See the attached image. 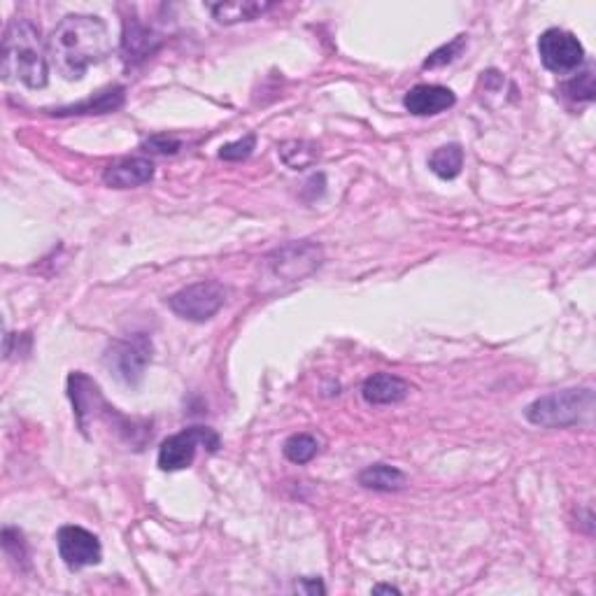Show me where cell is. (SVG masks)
Wrapping results in <instances>:
<instances>
[{"mask_svg": "<svg viewBox=\"0 0 596 596\" xmlns=\"http://www.w3.org/2000/svg\"><path fill=\"white\" fill-rule=\"evenodd\" d=\"M56 545H59V555L63 564L68 566L70 571L87 569V566H96L103 559V548L98 536L91 534V531L82 527H61L59 534H56Z\"/></svg>", "mask_w": 596, "mask_h": 596, "instance_id": "cell-9", "label": "cell"}, {"mask_svg": "<svg viewBox=\"0 0 596 596\" xmlns=\"http://www.w3.org/2000/svg\"><path fill=\"white\" fill-rule=\"evenodd\" d=\"M154 180V163L149 159H122L105 168L103 182L115 189L143 187Z\"/></svg>", "mask_w": 596, "mask_h": 596, "instance_id": "cell-12", "label": "cell"}, {"mask_svg": "<svg viewBox=\"0 0 596 596\" xmlns=\"http://www.w3.org/2000/svg\"><path fill=\"white\" fill-rule=\"evenodd\" d=\"M594 415V392L590 387L562 389V392L545 394L524 410V417L531 424L543 429H569L590 424Z\"/></svg>", "mask_w": 596, "mask_h": 596, "instance_id": "cell-3", "label": "cell"}, {"mask_svg": "<svg viewBox=\"0 0 596 596\" xmlns=\"http://www.w3.org/2000/svg\"><path fill=\"white\" fill-rule=\"evenodd\" d=\"M161 47V38L152 28L145 26L140 19H126L124 21V35H122V54L126 66H138L147 61L156 49Z\"/></svg>", "mask_w": 596, "mask_h": 596, "instance_id": "cell-11", "label": "cell"}, {"mask_svg": "<svg viewBox=\"0 0 596 596\" xmlns=\"http://www.w3.org/2000/svg\"><path fill=\"white\" fill-rule=\"evenodd\" d=\"M410 394V385L399 375L392 373H375L364 382L361 387V396L371 406H392V403H401Z\"/></svg>", "mask_w": 596, "mask_h": 596, "instance_id": "cell-13", "label": "cell"}, {"mask_svg": "<svg viewBox=\"0 0 596 596\" xmlns=\"http://www.w3.org/2000/svg\"><path fill=\"white\" fill-rule=\"evenodd\" d=\"M566 94L576 101H592L594 98V75L592 70H585L583 75H578L576 80L566 84Z\"/></svg>", "mask_w": 596, "mask_h": 596, "instance_id": "cell-22", "label": "cell"}, {"mask_svg": "<svg viewBox=\"0 0 596 596\" xmlns=\"http://www.w3.org/2000/svg\"><path fill=\"white\" fill-rule=\"evenodd\" d=\"M112 52L110 31L94 14H68L47 40V59L63 80H82L89 66L103 63Z\"/></svg>", "mask_w": 596, "mask_h": 596, "instance_id": "cell-1", "label": "cell"}, {"mask_svg": "<svg viewBox=\"0 0 596 596\" xmlns=\"http://www.w3.org/2000/svg\"><path fill=\"white\" fill-rule=\"evenodd\" d=\"M296 590L298 592H305V594H324L326 590H324V585L319 583L317 578H312V580H301V583L296 585Z\"/></svg>", "mask_w": 596, "mask_h": 596, "instance_id": "cell-24", "label": "cell"}, {"mask_svg": "<svg viewBox=\"0 0 596 596\" xmlns=\"http://www.w3.org/2000/svg\"><path fill=\"white\" fill-rule=\"evenodd\" d=\"M359 485L366 489H375V492H399L406 485V475L394 466L375 464L359 473Z\"/></svg>", "mask_w": 596, "mask_h": 596, "instance_id": "cell-16", "label": "cell"}, {"mask_svg": "<svg viewBox=\"0 0 596 596\" xmlns=\"http://www.w3.org/2000/svg\"><path fill=\"white\" fill-rule=\"evenodd\" d=\"M168 308L187 322H208L224 308L226 289L217 280H203L189 285L168 298Z\"/></svg>", "mask_w": 596, "mask_h": 596, "instance_id": "cell-4", "label": "cell"}, {"mask_svg": "<svg viewBox=\"0 0 596 596\" xmlns=\"http://www.w3.org/2000/svg\"><path fill=\"white\" fill-rule=\"evenodd\" d=\"M219 441L217 431L210 427H189L182 429L180 434L166 438L159 447V468L161 471H184L194 464L196 450L198 447H205L208 452H217Z\"/></svg>", "mask_w": 596, "mask_h": 596, "instance_id": "cell-5", "label": "cell"}, {"mask_svg": "<svg viewBox=\"0 0 596 596\" xmlns=\"http://www.w3.org/2000/svg\"><path fill=\"white\" fill-rule=\"evenodd\" d=\"M124 98H126V89L124 87H115V89L101 91V94H96V98L91 96L89 101H84V103H77V105H70V108L56 110L54 115H59V117H66V115H105V112H115V110L122 108Z\"/></svg>", "mask_w": 596, "mask_h": 596, "instance_id": "cell-14", "label": "cell"}, {"mask_svg": "<svg viewBox=\"0 0 596 596\" xmlns=\"http://www.w3.org/2000/svg\"><path fill=\"white\" fill-rule=\"evenodd\" d=\"M454 103H457V96L452 94V89L441 87V84H417L403 98L406 110L417 117L441 115V112L450 110Z\"/></svg>", "mask_w": 596, "mask_h": 596, "instance_id": "cell-10", "label": "cell"}, {"mask_svg": "<svg viewBox=\"0 0 596 596\" xmlns=\"http://www.w3.org/2000/svg\"><path fill=\"white\" fill-rule=\"evenodd\" d=\"M429 168L441 180H454L461 173V168H464V149H461V145L438 147L429 156Z\"/></svg>", "mask_w": 596, "mask_h": 596, "instance_id": "cell-17", "label": "cell"}, {"mask_svg": "<svg viewBox=\"0 0 596 596\" xmlns=\"http://www.w3.org/2000/svg\"><path fill=\"white\" fill-rule=\"evenodd\" d=\"M273 3H259V0H238V3H215L210 5L212 17H215L219 24H238V21H254L259 19L261 14L268 12Z\"/></svg>", "mask_w": 596, "mask_h": 596, "instance_id": "cell-15", "label": "cell"}, {"mask_svg": "<svg viewBox=\"0 0 596 596\" xmlns=\"http://www.w3.org/2000/svg\"><path fill=\"white\" fill-rule=\"evenodd\" d=\"M145 147L149 149V152H156V154H175L182 145H180V140H175V138L154 136V138L147 140Z\"/></svg>", "mask_w": 596, "mask_h": 596, "instance_id": "cell-23", "label": "cell"}, {"mask_svg": "<svg viewBox=\"0 0 596 596\" xmlns=\"http://www.w3.org/2000/svg\"><path fill=\"white\" fill-rule=\"evenodd\" d=\"M3 77L17 80L28 89L47 87L49 59L42 47L40 28L28 19H14L3 35Z\"/></svg>", "mask_w": 596, "mask_h": 596, "instance_id": "cell-2", "label": "cell"}, {"mask_svg": "<svg viewBox=\"0 0 596 596\" xmlns=\"http://www.w3.org/2000/svg\"><path fill=\"white\" fill-rule=\"evenodd\" d=\"M257 147V136L250 133V136H245L243 140H236V143H229L219 149V159L224 161H243L247 156L252 154V149Z\"/></svg>", "mask_w": 596, "mask_h": 596, "instance_id": "cell-21", "label": "cell"}, {"mask_svg": "<svg viewBox=\"0 0 596 596\" xmlns=\"http://www.w3.org/2000/svg\"><path fill=\"white\" fill-rule=\"evenodd\" d=\"M464 47H466V35H457L452 42H447V45H443L441 49H436V52L424 61V68H441L445 63H452L461 52H464Z\"/></svg>", "mask_w": 596, "mask_h": 596, "instance_id": "cell-20", "label": "cell"}, {"mask_svg": "<svg viewBox=\"0 0 596 596\" xmlns=\"http://www.w3.org/2000/svg\"><path fill=\"white\" fill-rule=\"evenodd\" d=\"M538 56L550 73L569 75L583 66L585 47L573 33L562 31V28H548L538 38Z\"/></svg>", "mask_w": 596, "mask_h": 596, "instance_id": "cell-7", "label": "cell"}, {"mask_svg": "<svg viewBox=\"0 0 596 596\" xmlns=\"http://www.w3.org/2000/svg\"><path fill=\"white\" fill-rule=\"evenodd\" d=\"M322 247L315 243H292L282 250H275L271 257H266V271L271 273L273 280L280 282H296L303 280L305 275L315 273L322 266Z\"/></svg>", "mask_w": 596, "mask_h": 596, "instance_id": "cell-6", "label": "cell"}, {"mask_svg": "<svg viewBox=\"0 0 596 596\" xmlns=\"http://www.w3.org/2000/svg\"><path fill=\"white\" fill-rule=\"evenodd\" d=\"M282 452H285V457L292 461V464L303 466L317 457L319 441L310 434H294L287 438L285 445H282Z\"/></svg>", "mask_w": 596, "mask_h": 596, "instance_id": "cell-18", "label": "cell"}, {"mask_svg": "<svg viewBox=\"0 0 596 596\" xmlns=\"http://www.w3.org/2000/svg\"><path fill=\"white\" fill-rule=\"evenodd\" d=\"M149 359H152V340L143 333L119 340L110 347L108 357H105L108 366L126 385H138L143 380Z\"/></svg>", "mask_w": 596, "mask_h": 596, "instance_id": "cell-8", "label": "cell"}, {"mask_svg": "<svg viewBox=\"0 0 596 596\" xmlns=\"http://www.w3.org/2000/svg\"><path fill=\"white\" fill-rule=\"evenodd\" d=\"M373 594H399V590L392 585H378V587H373Z\"/></svg>", "mask_w": 596, "mask_h": 596, "instance_id": "cell-25", "label": "cell"}, {"mask_svg": "<svg viewBox=\"0 0 596 596\" xmlns=\"http://www.w3.org/2000/svg\"><path fill=\"white\" fill-rule=\"evenodd\" d=\"M280 156L289 168L301 170L312 166V163L317 161L319 149L312 143H303V140H289V143L280 147Z\"/></svg>", "mask_w": 596, "mask_h": 596, "instance_id": "cell-19", "label": "cell"}]
</instances>
